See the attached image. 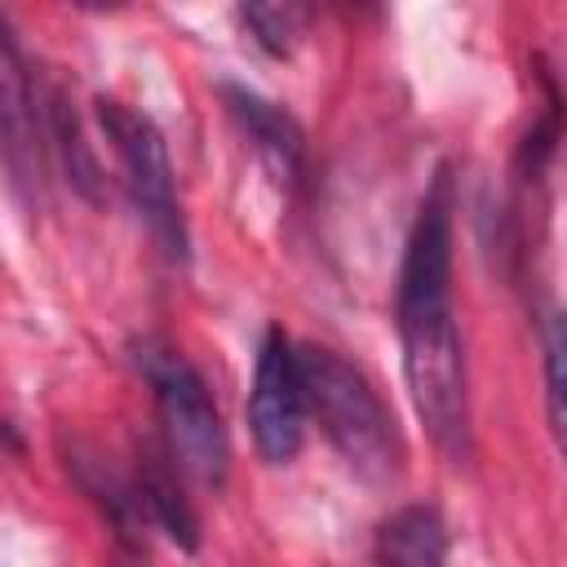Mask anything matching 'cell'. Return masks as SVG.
<instances>
[{"label": "cell", "mask_w": 567, "mask_h": 567, "mask_svg": "<svg viewBox=\"0 0 567 567\" xmlns=\"http://www.w3.org/2000/svg\"><path fill=\"white\" fill-rule=\"evenodd\" d=\"M452 173L439 168L408 230L394 288V328L403 341V377L421 425L452 465H465L474 456V430L465 350L452 310Z\"/></svg>", "instance_id": "1"}, {"label": "cell", "mask_w": 567, "mask_h": 567, "mask_svg": "<svg viewBox=\"0 0 567 567\" xmlns=\"http://www.w3.org/2000/svg\"><path fill=\"white\" fill-rule=\"evenodd\" d=\"M297 359L306 412L319 421L323 439L354 474L368 483H390L403 470V439L372 381L328 346H297Z\"/></svg>", "instance_id": "2"}, {"label": "cell", "mask_w": 567, "mask_h": 567, "mask_svg": "<svg viewBox=\"0 0 567 567\" xmlns=\"http://www.w3.org/2000/svg\"><path fill=\"white\" fill-rule=\"evenodd\" d=\"M137 368L155 394V412L164 425V447L177 461L182 474L199 478L204 487H221L230 470V439L226 421L213 403V390L195 372L186 354H177L164 341H142L137 346Z\"/></svg>", "instance_id": "3"}, {"label": "cell", "mask_w": 567, "mask_h": 567, "mask_svg": "<svg viewBox=\"0 0 567 567\" xmlns=\"http://www.w3.org/2000/svg\"><path fill=\"white\" fill-rule=\"evenodd\" d=\"M97 124L124 168L128 199H133L137 217L146 221L151 239L164 248L168 261H186V221H182V204H177L168 146H164L155 120L133 111L120 97H97Z\"/></svg>", "instance_id": "4"}, {"label": "cell", "mask_w": 567, "mask_h": 567, "mask_svg": "<svg viewBox=\"0 0 567 567\" xmlns=\"http://www.w3.org/2000/svg\"><path fill=\"white\" fill-rule=\"evenodd\" d=\"M306 385H301V359L297 346L284 337V328H266L257 346L252 390H248V430L270 465H288L301 452L306 439Z\"/></svg>", "instance_id": "5"}, {"label": "cell", "mask_w": 567, "mask_h": 567, "mask_svg": "<svg viewBox=\"0 0 567 567\" xmlns=\"http://www.w3.org/2000/svg\"><path fill=\"white\" fill-rule=\"evenodd\" d=\"M217 89H221V102H226L230 120L244 128V137L252 142V151L261 155V164L270 168V177L279 186H297L301 182V164H306V137H301L297 120L279 102L261 97L248 84H230L226 80Z\"/></svg>", "instance_id": "6"}, {"label": "cell", "mask_w": 567, "mask_h": 567, "mask_svg": "<svg viewBox=\"0 0 567 567\" xmlns=\"http://www.w3.org/2000/svg\"><path fill=\"white\" fill-rule=\"evenodd\" d=\"M133 487H137V501H142V514L186 554L199 549V518L177 483V461L168 456V447H146L142 461H137V474H133Z\"/></svg>", "instance_id": "7"}, {"label": "cell", "mask_w": 567, "mask_h": 567, "mask_svg": "<svg viewBox=\"0 0 567 567\" xmlns=\"http://www.w3.org/2000/svg\"><path fill=\"white\" fill-rule=\"evenodd\" d=\"M447 523L434 505H399L390 518H381L372 536V554L381 567H447Z\"/></svg>", "instance_id": "8"}, {"label": "cell", "mask_w": 567, "mask_h": 567, "mask_svg": "<svg viewBox=\"0 0 567 567\" xmlns=\"http://www.w3.org/2000/svg\"><path fill=\"white\" fill-rule=\"evenodd\" d=\"M545 403L558 452L567 456V315L545 323Z\"/></svg>", "instance_id": "9"}, {"label": "cell", "mask_w": 567, "mask_h": 567, "mask_svg": "<svg viewBox=\"0 0 567 567\" xmlns=\"http://www.w3.org/2000/svg\"><path fill=\"white\" fill-rule=\"evenodd\" d=\"M244 22L257 31V40L270 53H288V31H292V13L288 9H244Z\"/></svg>", "instance_id": "10"}, {"label": "cell", "mask_w": 567, "mask_h": 567, "mask_svg": "<svg viewBox=\"0 0 567 567\" xmlns=\"http://www.w3.org/2000/svg\"><path fill=\"white\" fill-rule=\"evenodd\" d=\"M111 567H146V549L133 532H115V549H111Z\"/></svg>", "instance_id": "11"}]
</instances>
